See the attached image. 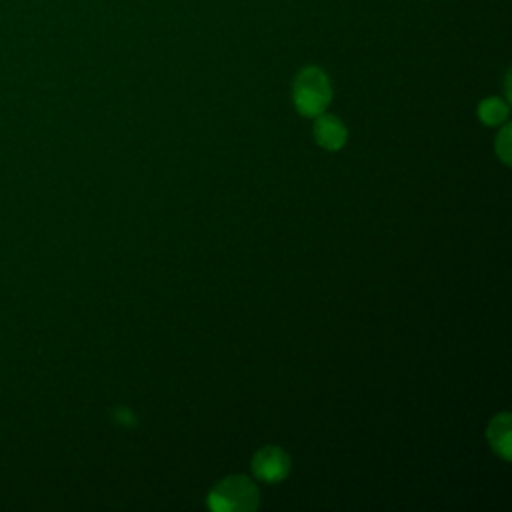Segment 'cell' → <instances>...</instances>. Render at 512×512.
<instances>
[{"label": "cell", "mask_w": 512, "mask_h": 512, "mask_svg": "<svg viewBox=\"0 0 512 512\" xmlns=\"http://www.w3.org/2000/svg\"><path fill=\"white\" fill-rule=\"evenodd\" d=\"M292 100L302 116H320L332 100V86L326 72L318 66L302 68L292 84Z\"/></svg>", "instance_id": "cell-1"}, {"label": "cell", "mask_w": 512, "mask_h": 512, "mask_svg": "<svg viewBox=\"0 0 512 512\" xmlns=\"http://www.w3.org/2000/svg\"><path fill=\"white\" fill-rule=\"evenodd\" d=\"M258 488L246 476H228L208 494V506L214 512H248L258 506Z\"/></svg>", "instance_id": "cell-2"}, {"label": "cell", "mask_w": 512, "mask_h": 512, "mask_svg": "<svg viewBox=\"0 0 512 512\" xmlns=\"http://www.w3.org/2000/svg\"><path fill=\"white\" fill-rule=\"evenodd\" d=\"M252 472L264 482H280L290 472V458L278 446H264L252 458Z\"/></svg>", "instance_id": "cell-3"}, {"label": "cell", "mask_w": 512, "mask_h": 512, "mask_svg": "<svg viewBox=\"0 0 512 512\" xmlns=\"http://www.w3.org/2000/svg\"><path fill=\"white\" fill-rule=\"evenodd\" d=\"M346 126L342 124L340 118L332 116V114H320L316 116V124H314V138L316 142L326 148V150H340L346 142Z\"/></svg>", "instance_id": "cell-4"}, {"label": "cell", "mask_w": 512, "mask_h": 512, "mask_svg": "<svg viewBox=\"0 0 512 512\" xmlns=\"http://www.w3.org/2000/svg\"><path fill=\"white\" fill-rule=\"evenodd\" d=\"M488 440L502 458H510V414H496L488 426Z\"/></svg>", "instance_id": "cell-5"}, {"label": "cell", "mask_w": 512, "mask_h": 512, "mask_svg": "<svg viewBox=\"0 0 512 512\" xmlns=\"http://www.w3.org/2000/svg\"><path fill=\"white\" fill-rule=\"evenodd\" d=\"M478 116L484 124H500L508 116V106L500 98H486L478 106Z\"/></svg>", "instance_id": "cell-6"}, {"label": "cell", "mask_w": 512, "mask_h": 512, "mask_svg": "<svg viewBox=\"0 0 512 512\" xmlns=\"http://www.w3.org/2000/svg\"><path fill=\"white\" fill-rule=\"evenodd\" d=\"M496 154L504 164H510V126H504L496 136Z\"/></svg>", "instance_id": "cell-7"}]
</instances>
